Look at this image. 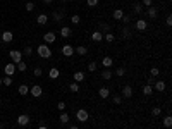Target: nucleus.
Instances as JSON below:
<instances>
[{
	"label": "nucleus",
	"instance_id": "obj_28",
	"mask_svg": "<svg viewBox=\"0 0 172 129\" xmlns=\"http://www.w3.org/2000/svg\"><path fill=\"white\" fill-rule=\"evenodd\" d=\"M16 67H17V71H21V72H26V69H28V64L21 60L19 64H16Z\"/></svg>",
	"mask_w": 172,
	"mask_h": 129
},
{
	"label": "nucleus",
	"instance_id": "obj_43",
	"mask_svg": "<svg viewBox=\"0 0 172 129\" xmlns=\"http://www.w3.org/2000/svg\"><path fill=\"white\" fill-rule=\"evenodd\" d=\"M150 74H152V78H157V76H159V74H160V71H159V69H157V67H153V69H152V71H150Z\"/></svg>",
	"mask_w": 172,
	"mask_h": 129
},
{
	"label": "nucleus",
	"instance_id": "obj_36",
	"mask_svg": "<svg viewBox=\"0 0 172 129\" xmlns=\"http://www.w3.org/2000/svg\"><path fill=\"white\" fill-rule=\"evenodd\" d=\"M164 126H165L167 129H169V128L172 126V117H171V115H167V117L164 119Z\"/></svg>",
	"mask_w": 172,
	"mask_h": 129
},
{
	"label": "nucleus",
	"instance_id": "obj_6",
	"mask_svg": "<svg viewBox=\"0 0 172 129\" xmlns=\"http://www.w3.org/2000/svg\"><path fill=\"white\" fill-rule=\"evenodd\" d=\"M29 121H31V119H29V115H28V114H21V115L17 117V124H19L21 128L28 126V124H29Z\"/></svg>",
	"mask_w": 172,
	"mask_h": 129
},
{
	"label": "nucleus",
	"instance_id": "obj_1",
	"mask_svg": "<svg viewBox=\"0 0 172 129\" xmlns=\"http://www.w3.org/2000/svg\"><path fill=\"white\" fill-rule=\"evenodd\" d=\"M38 55L41 57V59H50L52 57V50H50V47L48 45H38Z\"/></svg>",
	"mask_w": 172,
	"mask_h": 129
},
{
	"label": "nucleus",
	"instance_id": "obj_23",
	"mask_svg": "<svg viewBox=\"0 0 172 129\" xmlns=\"http://www.w3.org/2000/svg\"><path fill=\"white\" fill-rule=\"evenodd\" d=\"M47 21H48V16H47V14H40V16L36 17V22H38L40 26H43V24H47Z\"/></svg>",
	"mask_w": 172,
	"mask_h": 129
},
{
	"label": "nucleus",
	"instance_id": "obj_32",
	"mask_svg": "<svg viewBox=\"0 0 172 129\" xmlns=\"http://www.w3.org/2000/svg\"><path fill=\"white\" fill-rule=\"evenodd\" d=\"M96 69H98V64H96L95 60H91V62L88 64V71H90V72H95Z\"/></svg>",
	"mask_w": 172,
	"mask_h": 129
},
{
	"label": "nucleus",
	"instance_id": "obj_53",
	"mask_svg": "<svg viewBox=\"0 0 172 129\" xmlns=\"http://www.w3.org/2000/svg\"><path fill=\"white\" fill-rule=\"evenodd\" d=\"M0 86H2V78H0Z\"/></svg>",
	"mask_w": 172,
	"mask_h": 129
},
{
	"label": "nucleus",
	"instance_id": "obj_18",
	"mask_svg": "<svg viewBox=\"0 0 172 129\" xmlns=\"http://www.w3.org/2000/svg\"><path fill=\"white\" fill-rule=\"evenodd\" d=\"M98 97H100V98H103V100H105V98H109V97H110V90H109V88H105V86H103V88H100V90H98Z\"/></svg>",
	"mask_w": 172,
	"mask_h": 129
},
{
	"label": "nucleus",
	"instance_id": "obj_33",
	"mask_svg": "<svg viewBox=\"0 0 172 129\" xmlns=\"http://www.w3.org/2000/svg\"><path fill=\"white\" fill-rule=\"evenodd\" d=\"M69 90H71L72 93H78V91H79V83H76V81L71 83V84H69Z\"/></svg>",
	"mask_w": 172,
	"mask_h": 129
},
{
	"label": "nucleus",
	"instance_id": "obj_45",
	"mask_svg": "<svg viewBox=\"0 0 172 129\" xmlns=\"http://www.w3.org/2000/svg\"><path fill=\"white\" fill-rule=\"evenodd\" d=\"M57 109H59L60 112H64V110H65V103H64V102H59V103H57Z\"/></svg>",
	"mask_w": 172,
	"mask_h": 129
},
{
	"label": "nucleus",
	"instance_id": "obj_16",
	"mask_svg": "<svg viewBox=\"0 0 172 129\" xmlns=\"http://www.w3.org/2000/svg\"><path fill=\"white\" fill-rule=\"evenodd\" d=\"M72 79H74L76 83H83V81H84V72H83V71H76V72L72 74Z\"/></svg>",
	"mask_w": 172,
	"mask_h": 129
},
{
	"label": "nucleus",
	"instance_id": "obj_3",
	"mask_svg": "<svg viewBox=\"0 0 172 129\" xmlns=\"http://www.w3.org/2000/svg\"><path fill=\"white\" fill-rule=\"evenodd\" d=\"M76 119H78L79 122H86V121L90 119V114H88V110H84V109H79V110L76 112Z\"/></svg>",
	"mask_w": 172,
	"mask_h": 129
},
{
	"label": "nucleus",
	"instance_id": "obj_27",
	"mask_svg": "<svg viewBox=\"0 0 172 129\" xmlns=\"http://www.w3.org/2000/svg\"><path fill=\"white\" fill-rule=\"evenodd\" d=\"M133 9H134V14H138V16H140V14H143V5H141V3H138V2H136V3L133 5Z\"/></svg>",
	"mask_w": 172,
	"mask_h": 129
},
{
	"label": "nucleus",
	"instance_id": "obj_17",
	"mask_svg": "<svg viewBox=\"0 0 172 129\" xmlns=\"http://www.w3.org/2000/svg\"><path fill=\"white\" fill-rule=\"evenodd\" d=\"M146 12H148V17H150V19H155V17L159 16V9H157V7H153V5H152V7H148V9H146Z\"/></svg>",
	"mask_w": 172,
	"mask_h": 129
},
{
	"label": "nucleus",
	"instance_id": "obj_50",
	"mask_svg": "<svg viewBox=\"0 0 172 129\" xmlns=\"http://www.w3.org/2000/svg\"><path fill=\"white\" fill-rule=\"evenodd\" d=\"M69 129H79L78 126H69Z\"/></svg>",
	"mask_w": 172,
	"mask_h": 129
},
{
	"label": "nucleus",
	"instance_id": "obj_11",
	"mask_svg": "<svg viewBox=\"0 0 172 129\" xmlns=\"http://www.w3.org/2000/svg\"><path fill=\"white\" fill-rule=\"evenodd\" d=\"M64 16H65V10H62V9H59V10H55V12L52 14V17H53L57 22H60V21L64 19Z\"/></svg>",
	"mask_w": 172,
	"mask_h": 129
},
{
	"label": "nucleus",
	"instance_id": "obj_46",
	"mask_svg": "<svg viewBox=\"0 0 172 129\" xmlns=\"http://www.w3.org/2000/svg\"><path fill=\"white\" fill-rule=\"evenodd\" d=\"M31 53H33V48H31V47H26V48H24V55H31Z\"/></svg>",
	"mask_w": 172,
	"mask_h": 129
},
{
	"label": "nucleus",
	"instance_id": "obj_39",
	"mask_svg": "<svg viewBox=\"0 0 172 129\" xmlns=\"http://www.w3.org/2000/svg\"><path fill=\"white\" fill-rule=\"evenodd\" d=\"M152 114H153L155 117H159V115L162 114V109H160V107H153V109H152Z\"/></svg>",
	"mask_w": 172,
	"mask_h": 129
},
{
	"label": "nucleus",
	"instance_id": "obj_14",
	"mask_svg": "<svg viewBox=\"0 0 172 129\" xmlns=\"http://www.w3.org/2000/svg\"><path fill=\"white\" fill-rule=\"evenodd\" d=\"M98 31H100L102 34L110 33V24H109V22H100V24H98Z\"/></svg>",
	"mask_w": 172,
	"mask_h": 129
},
{
	"label": "nucleus",
	"instance_id": "obj_12",
	"mask_svg": "<svg viewBox=\"0 0 172 129\" xmlns=\"http://www.w3.org/2000/svg\"><path fill=\"white\" fill-rule=\"evenodd\" d=\"M12 40H14L12 31H3V33H2V41H3V43H10Z\"/></svg>",
	"mask_w": 172,
	"mask_h": 129
},
{
	"label": "nucleus",
	"instance_id": "obj_9",
	"mask_svg": "<svg viewBox=\"0 0 172 129\" xmlns=\"http://www.w3.org/2000/svg\"><path fill=\"white\" fill-rule=\"evenodd\" d=\"M134 28H136V29H140V31H145V29L148 28V22H146L145 19H138V21L134 22Z\"/></svg>",
	"mask_w": 172,
	"mask_h": 129
},
{
	"label": "nucleus",
	"instance_id": "obj_21",
	"mask_svg": "<svg viewBox=\"0 0 172 129\" xmlns=\"http://www.w3.org/2000/svg\"><path fill=\"white\" fill-rule=\"evenodd\" d=\"M17 93H19V95H22V97L29 95V86H28V84H21V86L17 88Z\"/></svg>",
	"mask_w": 172,
	"mask_h": 129
},
{
	"label": "nucleus",
	"instance_id": "obj_51",
	"mask_svg": "<svg viewBox=\"0 0 172 129\" xmlns=\"http://www.w3.org/2000/svg\"><path fill=\"white\" fill-rule=\"evenodd\" d=\"M43 2H45V3H52L53 0H43Z\"/></svg>",
	"mask_w": 172,
	"mask_h": 129
},
{
	"label": "nucleus",
	"instance_id": "obj_55",
	"mask_svg": "<svg viewBox=\"0 0 172 129\" xmlns=\"http://www.w3.org/2000/svg\"><path fill=\"white\" fill-rule=\"evenodd\" d=\"M0 103H2V98H0Z\"/></svg>",
	"mask_w": 172,
	"mask_h": 129
},
{
	"label": "nucleus",
	"instance_id": "obj_20",
	"mask_svg": "<svg viewBox=\"0 0 172 129\" xmlns=\"http://www.w3.org/2000/svg\"><path fill=\"white\" fill-rule=\"evenodd\" d=\"M103 40V34L100 33V31H93V34H91V41H95V43H100Z\"/></svg>",
	"mask_w": 172,
	"mask_h": 129
},
{
	"label": "nucleus",
	"instance_id": "obj_48",
	"mask_svg": "<svg viewBox=\"0 0 172 129\" xmlns=\"http://www.w3.org/2000/svg\"><path fill=\"white\" fill-rule=\"evenodd\" d=\"M165 24H167V26H172V16H167V19H165Z\"/></svg>",
	"mask_w": 172,
	"mask_h": 129
},
{
	"label": "nucleus",
	"instance_id": "obj_30",
	"mask_svg": "<svg viewBox=\"0 0 172 129\" xmlns=\"http://www.w3.org/2000/svg\"><path fill=\"white\" fill-rule=\"evenodd\" d=\"M12 81H14L12 76H5V78H2V84H3V86H10Z\"/></svg>",
	"mask_w": 172,
	"mask_h": 129
},
{
	"label": "nucleus",
	"instance_id": "obj_10",
	"mask_svg": "<svg viewBox=\"0 0 172 129\" xmlns=\"http://www.w3.org/2000/svg\"><path fill=\"white\" fill-rule=\"evenodd\" d=\"M153 86H155V90L157 91H165V88H167V84H165V81L164 79H155V83H153Z\"/></svg>",
	"mask_w": 172,
	"mask_h": 129
},
{
	"label": "nucleus",
	"instance_id": "obj_49",
	"mask_svg": "<svg viewBox=\"0 0 172 129\" xmlns=\"http://www.w3.org/2000/svg\"><path fill=\"white\" fill-rule=\"evenodd\" d=\"M122 21H124V22H126V24H127V22H129V21H131V16H122Z\"/></svg>",
	"mask_w": 172,
	"mask_h": 129
},
{
	"label": "nucleus",
	"instance_id": "obj_26",
	"mask_svg": "<svg viewBox=\"0 0 172 129\" xmlns=\"http://www.w3.org/2000/svg\"><path fill=\"white\" fill-rule=\"evenodd\" d=\"M152 93H153V86H150V84H145V86H143V95L150 97Z\"/></svg>",
	"mask_w": 172,
	"mask_h": 129
},
{
	"label": "nucleus",
	"instance_id": "obj_15",
	"mask_svg": "<svg viewBox=\"0 0 172 129\" xmlns=\"http://www.w3.org/2000/svg\"><path fill=\"white\" fill-rule=\"evenodd\" d=\"M112 64H114V60H112V57H109V55H105V57L102 59V66H103L105 69H110V67H112Z\"/></svg>",
	"mask_w": 172,
	"mask_h": 129
},
{
	"label": "nucleus",
	"instance_id": "obj_8",
	"mask_svg": "<svg viewBox=\"0 0 172 129\" xmlns=\"http://www.w3.org/2000/svg\"><path fill=\"white\" fill-rule=\"evenodd\" d=\"M60 52H62V55H64V57H72V55H74V48H72L71 45H64Z\"/></svg>",
	"mask_w": 172,
	"mask_h": 129
},
{
	"label": "nucleus",
	"instance_id": "obj_29",
	"mask_svg": "<svg viewBox=\"0 0 172 129\" xmlns=\"http://www.w3.org/2000/svg\"><path fill=\"white\" fill-rule=\"evenodd\" d=\"M112 78V71L110 69H103L102 71V79H110Z\"/></svg>",
	"mask_w": 172,
	"mask_h": 129
},
{
	"label": "nucleus",
	"instance_id": "obj_44",
	"mask_svg": "<svg viewBox=\"0 0 172 129\" xmlns=\"http://www.w3.org/2000/svg\"><path fill=\"white\" fill-rule=\"evenodd\" d=\"M86 3H88V7H96L98 0H86Z\"/></svg>",
	"mask_w": 172,
	"mask_h": 129
},
{
	"label": "nucleus",
	"instance_id": "obj_25",
	"mask_svg": "<svg viewBox=\"0 0 172 129\" xmlns=\"http://www.w3.org/2000/svg\"><path fill=\"white\" fill-rule=\"evenodd\" d=\"M112 16H114V19H115V21H121V19H122V16H124V10H122V9H115Z\"/></svg>",
	"mask_w": 172,
	"mask_h": 129
},
{
	"label": "nucleus",
	"instance_id": "obj_35",
	"mask_svg": "<svg viewBox=\"0 0 172 129\" xmlns=\"http://www.w3.org/2000/svg\"><path fill=\"white\" fill-rule=\"evenodd\" d=\"M103 40H107L109 43H112V41L115 40V36H114L112 33H105V34H103Z\"/></svg>",
	"mask_w": 172,
	"mask_h": 129
},
{
	"label": "nucleus",
	"instance_id": "obj_52",
	"mask_svg": "<svg viewBox=\"0 0 172 129\" xmlns=\"http://www.w3.org/2000/svg\"><path fill=\"white\" fill-rule=\"evenodd\" d=\"M38 129H48V128H47V126H40Z\"/></svg>",
	"mask_w": 172,
	"mask_h": 129
},
{
	"label": "nucleus",
	"instance_id": "obj_37",
	"mask_svg": "<svg viewBox=\"0 0 172 129\" xmlns=\"http://www.w3.org/2000/svg\"><path fill=\"white\" fill-rule=\"evenodd\" d=\"M71 22H72V24H79V22H81V17H79L78 14H74V16L71 17Z\"/></svg>",
	"mask_w": 172,
	"mask_h": 129
},
{
	"label": "nucleus",
	"instance_id": "obj_56",
	"mask_svg": "<svg viewBox=\"0 0 172 129\" xmlns=\"http://www.w3.org/2000/svg\"><path fill=\"white\" fill-rule=\"evenodd\" d=\"M62 2H67V0H62Z\"/></svg>",
	"mask_w": 172,
	"mask_h": 129
},
{
	"label": "nucleus",
	"instance_id": "obj_7",
	"mask_svg": "<svg viewBox=\"0 0 172 129\" xmlns=\"http://www.w3.org/2000/svg\"><path fill=\"white\" fill-rule=\"evenodd\" d=\"M43 40H45V45H48V43H53V41L57 40V36H55L53 31H48V33L43 34Z\"/></svg>",
	"mask_w": 172,
	"mask_h": 129
},
{
	"label": "nucleus",
	"instance_id": "obj_19",
	"mask_svg": "<svg viewBox=\"0 0 172 129\" xmlns=\"http://www.w3.org/2000/svg\"><path fill=\"white\" fill-rule=\"evenodd\" d=\"M71 34H72V29H71V28H67V26L60 28V36H62V38H69Z\"/></svg>",
	"mask_w": 172,
	"mask_h": 129
},
{
	"label": "nucleus",
	"instance_id": "obj_34",
	"mask_svg": "<svg viewBox=\"0 0 172 129\" xmlns=\"http://www.w3.org/2000/svg\"><path fill=\"white\" fill-rule=\"evenodd\" d=\"M122 36H124V40H129V38H131V29H129V28H124V29H122Z\"/></svg>",
	"mask_w": 172,
	"mask_h": 129
},
{
	"label": "nucleus",
	"instance_id": "obj_22",
	"mask_svg": "<svg viewBox=\"0 0 172 129\" xmlns=\"http://www.w3.org/2000/svg\"><path fill=\"white\" fill-rule=\"evenodd\" d=\"M48 76H50V79H57V78L60 76V71H59L57 67H52V69L48 71Z\"/></svg>",
	"mask_w": 172,
	"mask_h": 129
},
{
	"label": "nucleus",
	"instance_id": "obj_2",
	"mask_svg": "<svg viewBox=\"0 0 172 129\" xmlns=\"http://www.w3.org/2000/svg\"><path fill=\"white\" fill-rule=\"evenodd\" d=\"M9 57H10V60H12L14 64H19V62L22 60V52H19V50H10V52H9Z\"/></svg>",
	"mask_w": 172,
	"mask_h": 129
},
{
	"label": "nucleus",
	"instance_id": "obj_42",
	"mask_svg": "<svg viewBox=\"0 0 172 129\" xmlns=\"http://www.w3.org/2000/svg\"><path fill=\"white\" fill-rule=\"evenodd\" d=\"M26 10H28V12L34 10V3H33V2H28V3H26Z\"/></svg>",
	"mask_w": 172,
	"mask_h": 129
},
{
	"label": "nucleus",
	"instance_id": "obj_31",
	"mask_svg": "<svg viewBox=\"0 0 172 129\" xmlns=\"http://www.w3.org/2000/svg\"><path fill=\"white\" fill-rule=\"evenodd\" d=\"M59 121H60V124H67V122H69V114L62 112V114H60V117H59Z\"/></svg>",
	"mask_w": 172,
	"mask_h": 129
},
{
	"label": "nucleus",
	"instance_id": "obj_5",
	"mask_svg": "<svg viewBox=\"0 0 172 129\" xmlns=\"http://www.w3.org/2000/svg\"><path fill=\"white\" fill-rule=\"evenodd\" d=\"M16 71H17V67H16V64H14V62L7 64V66L3 67V72H5V76H14V74H16Z\"/></svg>",
	"mask_w": 172,
	"mask_h": 129
},
{
	"label": "nucleus",
	"instance_id": "obj_24",
	"mask_svg": "<svg viewBox=\"0 0 172 129\" xmlns=\"http://www.w3.org/2000/svg\"><path fill=\"white\" fill-rule=\"evenodd\" d=\"M74 53H78V55H81V57H83V55H86V53H88V48H86V47H83V45H79L78 48H74Z\"/></svg>",
	"mask_w": 172,
	"mask_h": 129
},
{
	"label": "nucleus",
	"instance_id": "obj_54",
	"mask_svg": "<svg viewBox=\"0 0 172 129\" xmlns=\"http://www.w3.org/2000/svg\"><path fill=\"white\" fill-rule=\"evenodd\" d=\"M0 129H2V122H0Z\"/></svg>",
	"mask_w": 172,
	"mask_h": 129
},
{
	"label": "nucleus",
	"instance_id": "obj_38",
	"mask_svg": "<svg viewBox=\"0 0 172 129\" xmlns=\"http://www.w3.org/2000/svg\"><path fill=\"white\" fill-rule=\"evenodd\" d=\"M112 102H114L115 105H119V103L122 102V97H121V95H114V97H112Z\"/></svg>",
	"mask_w": 172,
	"mask_h": 129
},
{
	"label": "nucleus",
	"instance_id": "obj_13",
	"mask_svg": "<svg viewBox=\"0 0 172 129\" xmlns=\"http://www.w3.org/2000/svg\"><path fill=\"white\" fill-rule=\"evenodd\" d=\"M121 93H122L121 97H124V98H131V97H133V88H131L129 84H126V86L122 88V91H121Z\"/></svg>",
	"mask_w": 172,
	"mask_h": 129
},
{
	"label": "nucleus",
	"instance_id": "obj_40",
	"mask_svg": "<svg viewBox=\"0 0 172 129\" xmlns=\"http://www.w3.org/2000/svg\"><path fill=\"white\" fill-rule=\"evenodd\" d=\"M33 74H34L36 78H40V76L43 74V69H41V67H34V71H33Z\"/></svg>",
	"mask_w": 172,
	"mask_h": 129
},
{
	"label": "nucleus",
	"instance_id": "obj_41",
	"mask_svg": "<svg viewBox=\"0 0 172 129\" xmlns=\"http://www.w3.org/2000/svg\"><path fill=\"white\" fill-rule=\"evenodd\" d=\"M115 74H117V76H119V78H122V76H124V74H126V69H124V67H119V69H117V71H115Z\"/></svg>",
	"mask_w": 172,
	"mask_h": 129
},
{
	"label": "nucleus",
	"instance_id": "obj_47",
	"mask_svg": "<svg viewBox=\"0 0 172 129\" xmlns=\"http://www.w3.org/2000/svg\"><path fill=\"white\" fill-rule=\"evenodd\" d=\"M141 5L148 9V7H152V0H143V3H141Z\"/></svg>",
	"mask_w": 172,
	"mask_h": 129
},
{
	"label": "nucleus",
	"instance_id": "obj_4",
	"mask_svg": "<svg viewBox=\"0 0 172 129\" xmlns=\"http://www.w3.org/2000/svg\"><path fill=\"white\" fill-rule=\"evenodd\" d=\"M29 95H31V97H34V98H40V97L43 95V90H41V86H40V84H34V86H31V88H29Z\"/></svg>",
	"mask_w": 172,
	"mask_h": 129
}]
</instances>
